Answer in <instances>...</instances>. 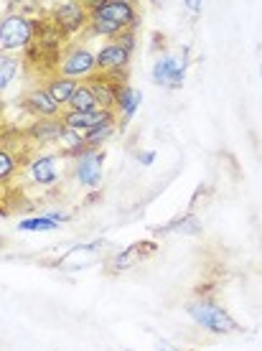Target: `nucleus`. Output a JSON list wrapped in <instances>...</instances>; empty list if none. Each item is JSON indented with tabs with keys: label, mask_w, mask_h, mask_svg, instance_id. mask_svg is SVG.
Returning a JSON list of instances; mask_svg holds the SVG:
<instances>
[{
	"label": "nucleus",
	"mask_w": 262,
	"mask_h": 351,
	"mask_svg": "<svg viewBox=\"0 0 262 351\" xmlns=\"http://www.w3.org/2000/svg\"><path fill=\"white\" fill-rule=\"evenodd\" d=\"M186 311H189V316H191L201 328H206V331H211V334L227 336V334L239 331V324H237L235 318L209 298L191 300V303L186 306Z\"/></svg>",
	"instance_id": "1"
},
{
	"label": "nucleus",
	"mask_w": 262,
	"mask_h": 351,
	"mask_svg": "<svg viewBox=\"0 0 262 351\" xmlns=\"http://www.w3.org/2000/svg\"><path fill=\"white\" fill-rule=\"evenodd\" d=\"M36 38V23L26 16L10 13L0 21V49L5 51H18V49H28Z\"/></svg>",
	"instance_id": "2"
},
{
	"label": "nucleus",
	"mask_w": 262,
	"mask_h": 351,
	"mask_svg": "<svg viewBox=\"0 0 262 351\" xmlns=\"http://www.w3.org/2000/svg\"><path fill=\"white\" fill-rule=\"evenodd\" d=\"M59 74L62 77H69V80L87 82L92 74H97V53L89 51L87 46H77L71 49L62 62H59Z\"/></svg>",
	"instance_id": "3"
},
{
	"label": "nucleus",
	"mask_w": 262,
	"mask_h": 351,
	"mask_svg": "<svg viewBox=\"0 0 262 351\" xmlns=\"http://www.w3.org/2000/svg\"><path fill=\"white\" fill-rule=\"evenodd\" d=\"M89 16L107 18L117 26H123L125 31H132V26L138 23V10L128 0H105V3H89Z\"/></svg>",
	"instance_id": "4"
},
{
	"label": "nucleus",
	"mask_w": 262,
	"mask_h": 351,
	"mask_svg": "<svg viewBox=\"0 0 262 351\" xmlns=\"http://www.w3.org/2000/svg\"><path fill=\"white\" fill-rule=\"evenodd\" d=\"M51 18H53V28H56L59 34L74 36L87 26L89 8L84 5V3H74V0H69V3L56 5V10L51 13Z\"/></svg>",
	"instance_id": "5"
},
{
	"label": "nucleus",
	"mask_w": 262,
	"mask_h": 351,
	"mask_svg": "<svg viewBox=\"0 0 262 351\" xmlns=\"http://www.w3.org/2000/svg\"><path fill=\"white\" fill-rule=\"evenodd\" d=\"M123 80H125V74H102V71H97V74H92L84 84L95 92V97L99 99V105H102V110H112L115 112L117 92H120V87L125 84Z\"/></svg>",
	"instance_id": "6"
},
{
	"label": "nucleus",
	"mask_w": 262,
	"mask_h": 351,
	"mask_svg": "<svg viewBox=\"0 0 262 351\" xmlns=\"http://www.w3.org/2000/svg\"><path fill=\"white\" fill-rule=\"evenodd\" d=\"M186 51L184 56H163L158 59V64L153 66V82L160 84V87H174L178 89L184 84V74H186Z\"/></svg>",
	"instance_id": "7"
},
{
	"label": "nucleus",
	"mask_w": 262,
	"mask_h": 351,
	"mask_svg": "<svg viewBox=\"0 0 262 351\" xmlns=\"http://www.w3.org/2000/svg\"><path fill=\"white\" fill-rule=\"evenodd\" d=\"M130 49H125L117 41H107L99 51H97V71L102 74H125L128 64H130Z\"/></svg>",
	"instance_id": "8"
},
{
	"label": "nucleus",
	"mask_w": 262,
	"mask_h": 351,
	"mask_svg": "<svg viewBox=\"0 0 262 351\" xmlns=\"http://www.w3.org/2000/svg\"><path fill=\"white\" fill-rule=\"evenodd\" d=\"M23 107L26 112L36 114V120H56L62 114V105L49 95L46 87H34L23 97Z\"/></svg>",
	"instance_id": "9"
},
{
	"label": "nucleus",
	"mask_w": 262,
	"mask_h": 351,
	"mask_svg": "<svg viewBox=\"0 0 262 351\" xmlns=\"http://www.w3.org/2000/svg\"><path fill=\"white\" fill-rule=\"evenodd\" d=\"M102 163H105V150H87L74 166V176L82 186L97 189L102 181Z\"/></svg>",
	"instance_id": "10"
},
{
	"label": "nucleus",
	"mask_w": 262,
	"mask_h": 351,
	"mask_svg": "<svg viewBox=\"0 0 262 351\" xmlns=\"http://www.w3.org/2000/svg\"><path fill=\"white\" fill-rule=\"evenodd\" d=\"M62 132H64L62 117H56V120H36L28 128V138L36 141L38 145H53V143L62 141Z\"/></svg>",
	"instance_id": "11"
},
{
	"label": "nucleus",
	"mask_w": 262,
	"mask_h": 351,
	"mask_svg": "<svg viewBox=\"0 0 262 351\" xmlns=\"http://www.w3.org/2000/svg\"><path fill=\"white\" fill-rule=\"evenodd\" d=\"M28 173H31V181H34V184L53 186L56 181H59V166H56V158H53V156H38L36 160H31Z\"/></svg>",
	"instance_id": "12"
},
{
	"label": "nucleus",
	"mask_w": 262,
	"mask_h": 351,
	"mask_svg": "<svg viewBox=\"0 0 262 351\" xmlns=\"http://www.w3.org/2000/svg\"><path fill=\"white\" fill-rule=\"evenodd\" d=\"M140 99H143L140 89L128 87V84H123V87H120V92H117V102H115V114H117L120 125H123V123H130L132 114L138 112Z\"/></svg>",
	"instance_id": "13"
},
{
	"label": "nucleus",
	"mask_w": 262,
	"mask_h": 351,
	"mask_svg": "<svg viewBox=\"0 0 262 351\" xmlns=\"http://www.w3.org/2000/svg\"><path fill=\"white\" fill-rule=\"evenodd\" d=\"M110 112H112V110H102V112H71V110H67V112L62 114V120L67 128H71V130L89 132L95 125L102 123Z\"/></svg>",
	"instance_id": "14"
},
{
	"label": "nucleus",
	"mask_w": 262,
	"mask_h": 351,
	"mask_svg": "<svg viewBox=\"0 0 262 351\" xmlns=\"http://www.w3.org/2000/svg\"><path fill=\"white\" fill-rule=\"evenodd\" d=\"M117 125H120V120H117V114L110 112L102 120L99 125H95L89 132H84V141H87V145L92 150H99V145H105L110 138L115 135V130H117Z\"/></svg>",
	"instance_id": "15"
},
{
	"label": "nucleus",
	"mask_w": 262,
	"mask_h": 351,
	"mask_svg": "<svg viewBox=\"0 0 262 351\" xmlns=\"http://www.w3.org/2000/svg\"><path fill=\"white\" fill-rule=\"evenodd\" d=\"M79 84H82V82H74V80H69V77L56 74V77H51V80L46 82V89H49V95H51L59 105L69 107V102L74 99V95H77Z\"/></svg>",
	"instance_id": "16"
},
{
	"label": "nucleus",
	"mask_w": 262,
	"mask_h": 351,
	"mask_svg": "<svg viewBox=\"0 0 262 351\" xmlns=\"http://www.w3.org/2000/svg\"><path fill=\"white\" fill-rule=\"evenodd\" d=\"M69 110L71 112H102V105H99V99L95 97V92L82 82L74 99L69 102Z\"/></svg>",
	"instance_id": "17"
},
{
	"label": "nucleus",
	"mask_w": 262,
	"mask_h": 351,
	"mask_svg": "<svg viewBox=\"0 0 262 351\" xmlns=\"http://www.w3.org/2000/svg\"><path fill=\"white\" fill-rule=\"evenodd\" d=\"M168 232H176V234H191V237H196V234H201V221L196 219L193 214H184V217L174 219L171 224H166V227L156 229V234H168Z\"/></svg>",
	"instance_id": "18"
},
{
	"label": "nucleus",
	"mask_w": 262,
	"mask_h": 351,
	"mask_svg": "<svg viewBox=\"0 0 262 351\" xmlns=\"http://www.w3.org/2000/svg\"><path fill=\"white\" fill-rule=\"evenodd\" d=\"M56 227H59V221L51 217H34V219H23L18 224L21 232H51Z\"/></svg>",
	"instance_id": "19"
},
{
	"label": "nucleus",
	"mask_w": 262,
	"mask_h": 351,
	"mask_svg": "<svg viewBox=\"0 0 262 351\" xmlns=\"http://www.w3.org/2000/svg\"><path fill=\"white\" fill-rule=\"evenodd\" d=\"M16 71H18V62L13 56H5V53H3V59H0V89L10 87Z\"/></svg>",
	"instance_id": "20"
},
{
	"label": "nucleus",
	"mask_w": 262,
	"mask_h": 351,
	"mask_svg": "<svg viewBox=\"0 0 262 351\" xmlns=\"http://www.w3.org/2000/svg\"><path fill=\"white\" fill-rule=\"evenodd\" d=\"M16 158H13V153L10 150H0V178L3 181H8V178H13V173H16Z\"/></svg>",
	"instance_id": "21"
},
{
	"label": "nucleus",
	"mask_w": 262,
	"mask_h": 351,
	"mask_svg": "<svg viewBox=\"0 0 262 351\" xmlns=\"http://www.w3.org/2000/svg\"><path fill=\"white\" fill-rule=\"evenodd\" d=\"M135 250H138V245L128 247L125 252H120V255L115 257V270H125V267H130V265L135 263Z\"/></svg>",
	"instance_id": "22"
},
{
	"label": "nucleus",
	"mask_w": 262,
	"mask_h": 351,
	"mask_svg": "<svg viewBox=\"0 0 262 351\" xmlns=\"http://www.w3.org/2000/svg\"><path fill=\"white\" fill-rule=\"evenodd\" d=\"M115 41H117V44H123L125 49H130L132 51V46H135V34H132V31H125V34H120Z\"/></svg>",
	"instance_id": "23"
},
{
	"label": "nucleus",
	"mask_w": 262,
	"mask_h": 351,
	"mask_svg": "<svg viewBox=\"0 0 262 351\" xmlns=\"http://www.w3.org/2000/svg\"><path fill=\"white\" fill-rule=\"evenodd\" d=\"M138 160L143 166H150L153 160H156V150H148V153H138Z\"/></svg>",
	"instance_id": "24"
},
{
	"label": "nucleus",
	"mask_w": 262,
	"mask_h": 351,
	"mask_svg": "<svg viewBox=\"0 0 262 351\" xmlns=\"http://www.w3.org/2000/svg\"><path fill=\"white\" fill-rule=\"evenodd\" d=\"M49 217H51V219H56V221H67V219H69V214H64V211H51Z\"/></svg>",
	"instance_id": "25"
},
{
	"label": "nucleus",
	"mask_w": 262,
	"mask_h": 351,
	"mask_svg": "<svg viewBox=\"0 0 262 351\" xmlns=\"http://www.w3.org/2000/svg\"><path fill=\"white\" fill-rule=\"evenodd\" d=\"M186 8H191L193 13H199V10H201V3H199V0H189V3H186Z\"/></svg>",
	"instance_id": "26"
},
{
	"label": "nucleus",
	"mask_w": 262,
	"mask_h": 351,
	"mask_svg": "<svg viewBox=\"0 0 262 351\" xmlns=\"http://www.w3.org/2000/svg\"><path fill=\"white\" fill-rule=\"evenodd\" d=\"M97 199H99V191H92V193H89L87 202H97Z\"/></svg>",
	"instance_id": "27"
},
{
	"label": "nucleus",
	"mask_w": 262,
	"mask_h": 351,
	"mask_svg": "<svg viewBox=\"0 0 262 351\" xmlns=\"http://www.w3.org/2000/svg\"><path fill=\"white\" fill-rule=\"evenodd\" d=\"M260 77H262V69H260Z\"/></svg>",
	"instance_id": "28"
}]
</instances>
